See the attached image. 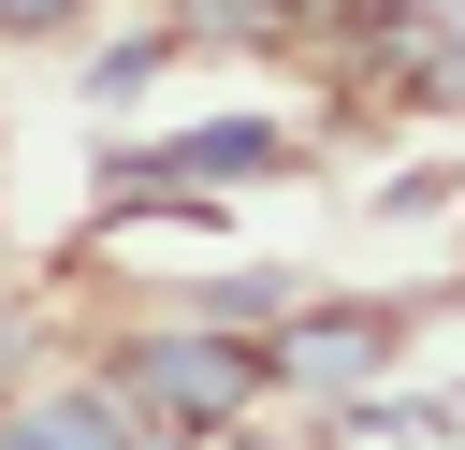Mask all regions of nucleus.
I'll return each instance as SVG.
<instances>
[{"label": "nucleus", "instance_id": "f257e3e1", "mask_svg": "<svg viewBox=\"0 0 465 450\" xmlns=\"http://www.w3.org/2000/svg\"><path fill=\"white\" fill-rule=\"evenodd\" d=\"M262 377H276V363H262L247 334H131V348H116V392H145L160 421H247Z\"/></svg>", "mask_w": 465, "mask_h": 450}, {"label": "nucleus", "instance_id": "6e6552de", "mask_svg": "<svg viewBox=\"0 0 465 450\" xmlns=\"http://www.w3.org/2000/svg\"><path fill=\"white\" fill-rule=\"evenodd\" d=\"M0 348H15V305H0Z\"/></svg>", "mask_w": 465, "mask_h": 450}, {"label": "nucleus", "instance_id": "39448f33", "mask_svg": "<svg viewBox=\"0 0 465 450\" xmlns=\"http://www.w3.org/2000/svg\"><path fill=\"white\" fill-rule=\"evenodd\" d=\"M407 44H421V58H392V87H407V102H465V15H421Z\"/></svg>", "mask_w": 465, "mask_h": 450}, {"label": "nucleus", "instance_id": "f03ea898", "mask_svg": "<svg viewBox=\"0 0 465 450\" xmlns=\"http://www.w3.org/2000/svg\"><path fill=\"white\" fill-rule=\"evenodd\" d=\"M291 145L262 131V116H218V131H174V145H131L116 160V189H247V174H276Z\"/></svg>", "mask_w": 465, "mask_h": 450}, {"label": "nucleus", "instance_id": "20e7f679", "mask_svg": "<svg viewBox=\"0 0 465 450\" xmlns=\"http://www.w3.org/2000/svg\"><path fill=\"white\" fill-rule=\"evenodd\" d=\"M0 450H131V406H116V377L102 392H29L0 421Z\"/></svg>", "mask_w": 465, "mask_h": 450}, {"label": "nucleus", "instance_id": "423d86ee", "mask_svg": "<svg viewBox=\"0 0 465 450\" xmlns=\"http://www.w3.org/2000/svg\"><path fill=\"white\" fill-rule=\"evenodd\" d=\"M58 15H73V0H0V29H58Z\"/></svg>", "mask_w": 465, "mask_h": 450}, {"label": "nucleus", "instance_id": "0eeeda50", "mask_svg": "<svg viewBox=\"0 0 465 450\" xmlns=\"http://www.w3.org/2000/svg\"><path fill=\"white\" fill-rule=\"evenodd\" d=\"M232 450H305V435H232Z\"/></svg>", "mask_w": 465, "mask_h": 450}, {"label": "nucleus", "instance_id": "7ed1b4c3", "mask_svg": "<svg viewBox=\"0 0 465 450\" xmlns=\"http://www.w3.org/2000/svg\"><path fill=\"white\" fill-rule=\"evenodd\" d=\"M262 363H276L291 392H363V377L392 363V319H378V305H349V319L320 305V319H291V334H276Z\"/></svg>", "mask_w": 465, "mask_h": 450}]
</instances>
